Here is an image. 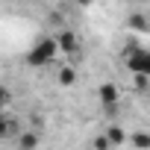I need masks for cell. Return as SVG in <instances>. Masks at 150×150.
<instances>
[{"mask_svg":"<svg viewBox=\"0 0 150 150\" xmlns=\"http://www.w3.org/2000/svg\"><path fill=\"white\" fill-rule=\"evenodd\" d=\"M9 103H12V94H9V88H6V86H0V112H3Z\"/></svg>","mask_w":150,"mask_h":150,"instance_id":"cell-12","label":"cell"},{"mask_svg":"<svg viewBox=\"0 0 150 150\" xmlns=\"http://www.w3.org/2000/svg\"><path fill=\"white\" fill-rule=\"evenodd\" d=\"M127 24H129V30H135V33H147V30H150V24H147L144 15H129Z\"/></svg>","mask_w":150,"mask_h":150,"instance_id":"cell-9","label":"cell"},{"mask_svg":"<svg viewBox=\"0 0 150 150\" xmlns=\"http://www.w3.org/2000/svg\"><path fill=\"white\" fill-rule=\"evenodd\" d=\"M97 97H100L103 109H115V103H118V86H112V83H103V86L97 88Z\"/></svg>","mask_w":150,"mask_h":150,"instance_id":"cell-5","label":"cell"},{"mask_svg":"<svg viewBox=\"0 0 150 150\" xmlns=\"http://www.w3.org/2000/svg\"><path fill=\"white\" fill-rule=\"evenodd\" d=\"M129 144L135 150H150V132L147 129H132L129 132Z\"/></svg>","mask_w":150,"mask_h":150,"instance_id":"cell-7","label":"cell"},{"mask_svg":"<svg viewBox=\"0 0 150 150\" xmlns=\"http://www.w3.org/2000/svg\"><path fill=\"white\" fill-rule=\"evenodd\" d=\"M74 3H77V6H91L94 0H74Z\"/></svg>","mask_w":150,"mask_h":150,"instance_id":"cell-13","label":"cell"},{"mask_svg":"<svg viewBox=\"0 0 150 150\" xmlns=\"http://www.w3.org/2000/svg\"><path fill=\"white\" fill-rule=\"evenodd\" d=\"M127 68H129L132 74H144V77H150V53L132 47L129 56H127Z\"/></svg>","mask_w":150,"mask_h":150,"instance_id":"cell-2","label":"cell"},{"mask_svg":"<svg viewBox=\"0 0 150 150\" xmlns=\"http://www.w3.org/2000/svg\"><path fill=\"white\" fill-rule=\"evenodd\" d=\"M103 132H106V138L112 141V147H121L124 141H129V135H127V132H124V129H121L118 124H109V127H106Z\"/></svg>","mask_w":150,"mask_h":150,"instance_id":"cell-6","label":"cell"},{"mask_svg":"<svg viewBox=\"0 0 150 150\" xmlns=\"http://www.w3.org/2000/svg\"><path fill=\"white\" fill-rule=\"evenodd\" d=\"M94 150H112V141L106 138V132H100V135L94 138Z\"/></svg>","mask_w":150,"mask_h":150,"instance_id":"cell-11","label":"cell"},{"mask_svg":"<svg viewBox=\"0 0 150 150\" xmlns=\"http://www.w3.org/2000/svg\"><path fill=\"white\" fill-rule=\"evenodd\" d=\"M12 129H15V124H12L3 112H0V138H9V135H12Z\"/></svg>","mask_w":150,"mask_h":150,"instance_id":"cell-10","label":"cell"},{"mask_svg":"<svg viewBox=\"0 0 150 150\" xmlns=\"http://www.w3.org/2000/svg\"><path fill=\"white\" fill-rule=\"evenodd\" d=\"M56 83H59V86H65V88H68V86H74V83H77V71H74L71 65H62V68L56 71Z\"/></svg>","mask_w":150,"mask_h":150,"instance_id":"cell-8","label":"cell"},{"mask_svg":"<svg viewBox=\"0 0 150 150\" xmlns=\"http://www.w3.org/2000/svg\"><path fill=\"white\" fill-rule=\"evenodd\" d=\"M56 44H59V50L62 53H74V50H77V44H80V38H77V33H74V30H59L56 33Z\"/></svg>","mask_w":150,"mask_h":150,"instance_id":"cell-4","label":"cell"},{"mask_svg":"<svg viewBox=\"0 0 150 150\" xmlns=\"http://www.w3.org/2000/svg\"><path fill=\"white\" fill-rule=\"evenodd\" d=\"M59 53H62V50H59V44H56V35H44V38H38V41L33 44V50L27 53V62H30L33 68H41V65L56 62Z\"/></svg>","mask_w":150,"mask_h":150,"instance_id":"cell-1","label":"cell"},{"mask_svg":"<svg viewBox=\"0 0 150 150\" xmlns=\"http://www.w3.org/2000/svg\"><path fill=\"white\" fill-rule=\"evenodd\" d=\"M38 141H41L38 129H24V132L15 135V147L18 150H38Z\"/></svg>","mask_w":150,"mask_h":150,"instance_id":"cell-3","label":"cell"}]
</instances>
